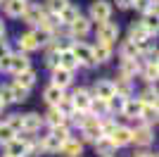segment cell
Returning a JSON list of instances; mask_svg holds the SVG:
<instances>
[{
  "mask_svg": "<svg viewBox=\"0 0 159 157\" xmlns=\"http://www.w3.org/2000/svg\"><path fill=\"white\" fill-rule=\"evenodd\" d=\"M38 145H40V152H43V155H57L60 148H62V140L55 138L52 133H48V136L38 138Z\"/></svg>",
  "mask_w": 159,
  "mask_h": 157,
  "instance_id": "obj_19",
  "label": "cell"
},
{
  "mask_svg": "<svg viewBox=\"0 0 159 157\" xmlns=\"http://www.w3.org/2000/svg\"><path fill=\"white\" fill-rule=\"evenodd\" d=\"M0 98L5 100V105H14V98H12V91H10V83L0 88Z\"/></svg>",
  "mask_w": 159,
  "mask_h": 157,
  "instance_id": "obj_43",
  "label": "cell"
},
{
  "mask_svg": "<svg viewBox=\"0 0 159 157\" xmlns=\"http://www.w3.org/2000/svg\"><path fill=\"white\" fill-rule=\"evenodd\" d=\"M90 29H93V21L88 19V17H83V14H79L71 24L66 26V36L71 40H83L90 33Z\"/></svg>",
  "mask_w": 159,
  "mask_h": 157,
  "instance_id": "obj_2",
  "label": "cell"
},
{
  "mask_svg": "<svg viewBox=\"0 0 159 157\" xmlns=\"http://www.w3.org/2000/svg\"><path fill=\"white\" fill-rule=\"evenodd\" d=\"M2 157H10V155H2Z\"/></svg>",
  "mask_w": 159,
  "mask_h": 157,
  "instance_id": "obj_49",
  "label": "cell"
},
{
  "mask_svg": "<svg viewBox=\"0 0 159 157\" xmlns=\"http://www.w3.org/2000/svg\"><path fill=\"white\" fill-rule=\"evenodd\" d=\"M14 81H17L19 86H24V88H29V91H31L33 86H36V81H38V74H36V69H33V67H29V69H24V72L14 74Z\"/></svg>",
  "mask_w": 159,
  "mask_h": 157,
  "instance_id": "obj_25",
  "label": "cell"
},
{
  "mask_svg": "<svg viewBox=\"0 0 159 157\" xmlns=\"http://www.w3.org/2000/svg\"><path fill=\"white\" fill-rule=\"evenodd\" d=\"M57 64L64 67V69H69V72H76L79 69V59H76V55L71 52V48H64V50H60V59H57Z\"/></svg>",
  "mask_w": 159,
  "mask_h": 157,
  "instance_id": "obj_24",
  "label": "cell"
},
{
  "mask_svg": "<svg viewBox=\"0 0 159 157\" xmlns=\"http://www.w3.org/2000/svg\"><path fill=\"white\" fill-rule=\"evenodd\" d=\"M133 121V138H131V145H138V148H147V145H152L154 140V129L152 124H147V121H143V119H131Z\"/></svg>",
  "mask_w": 159,
  "mask_h": 157,
  "instance_id": "obj_1",
  "label": "cell"
},
{
  "mask_svg": "<svg viewBox=\"0 0 159 157\" xmlns=\"http://www.w3.org/2000/svg\"><path fill=\"white\" fill-rule=\"evenodd\" d=\"M10 52H12V50H10V43L2 38V40H0V57H5V55H10Z\"/></svg>",
  "mask_w": 159,
  "mask_h": 157,
  "instance_id": "obj_45",
  "label": "cell"
},
{
  "mask_svg": "<svg viewBox=\"0 0 159 157\" xmlns=\"http://www.w3.org/2000/svg\"><path fill=\"white\" fill-rule=\"evenodd\" d=\"M157 105H143V110H140V119L143 121H147V124H157Z\"/></svg>",
  "mask_w": 159,
  "mask_h": 157,
  "instance_id": "obj_36",
  "label": "cell"
},
{
  "mask_svg": "<svg viewBox=\"0 0 159 157\" xmlns=\"http://www.w3.org/2000/svg\"><path fill=\"white\" fill-rule=\"evenodd\" d=\"M17 45H19V50H21V52H33V50H40V48H38V40L33 38V31L21 33L19 38H17Z\"/></svg>",
  "mask_w": 159,
  "mask_h": 157,
  "instance_id": "obj_27",
  "label": "cell"
},
{
  "mask_svg": "<svg viewBox=\"0 0 159 157\" xmlns=\"http://www.w3.org/2000/svg\"><path fill=\"white\" fill-rule=\"evenodd\" d=\"M128 38L131 40H135V43H145V40H152L154 36L150 31H147L145 26L140 24V21H133L131 24V29H128Z\"/></svg>",
  "mask_w": 159,
  "mask_h": 157,
  "instance_id": "obj_23",
  "label": "cell"
},
{
  "mask_svg": "<svg viewBox=\"0 0 159 157\" xmlns=\"http://www.w3.org/2000/svg\"><path fill=\"white\" fill-rule=\"evenodd\" d=\"M121 57H140V45L135 43V40L126 38V40L119 45V59H121Z\"/></svg>",
  "mask_w": 159,
  "mask_h": 157,
  "instance_id": "obj_29",
  "label": "cell"
},
{
  "mask_svg": "<svg viewBox=\"0 0 159 157\" xmlns=\"http://www.w3.org/2000/svg\"><path fill=\"white\" fill-rule=\"evenodd\" d=\"M114 88H116V93H121V95H133V78H126V76H119L116 81H114Z\"/></svg>",
  "mask_w": 159,
  "mask_h": 157,
  "instance_id": "obj_32",
  "label": "cell"
},
{
  "mask_svg": "<svg viewBox=\"0 0 159 157\" xmlns=\"http://www.w3.org/2000/svg\"><path fill=\"white\" fill-rule=\"evenodd\" d=\"M5 155H10V157H29V148L19 136H14L12 140L5 143Z\"/></svg>",
  "mask_w": 159,
  "mask_h": 157,
  "instance_id": "obj_17",
  "label": "cell"
},
{
  "mask_svg": "<svg viewBox=\"0 0 159 157\" xmlns=\"http://www.w3.org/2000/svg\"><path fill=\"white\" fill-rule=\"evenodd\" d=\"M10 91H12V98H14V102H24V100L29 98V88L19 86L17 81H12V83H10Z\"/></svg>",
  "mask_w": 159,
  "mask_h": 157,
  "instance_id": "obj_38",
  "label": "cell"
},
{
  "mask_svg": "<svg viewBox=\"0 0 159 157\" xmlns=\"http://www.w3.org/2000/svg\"><path fill=\"white\" fill-rule=\"evenodd\" d=\"M0 2H2V0H0Z\"/></svg>",
  "mask_w": 159,
  "mask_h": 157,
  "instance_id": "obj_50",
  "label": "cell"
},
{
  "mask_svg": "<svg viewBox=\"0 0 159 157\" xmlns=\"http://www.w3.org/2000/svg\"><path fill=\"white\" fill-rule=\"evenodd\" d=\"M95 36H98V40H102V43H109V45H114L116 40H119V24L112 19L107 21H100L98 24V31H95Z\"/></svg>",
  "mask_w": 159,
  "mask_h": 157,
  "instance_id": "obj_6",
  "label": "cell"
},
{
  "mask_svg": "<svg viewBox=\"0 0 159 157\" xmlns=\"http://www.w3.org/2000/svg\"><path fill=\"white\" fill-rule=\"evenodd\" d=\"M79 14H81V10H79V7L74 5V2H66V5H64V10L60 12V21H62L64 26H69L74 19H76V17H79Z\"/></svg>",
  "mask_w": 159,
  "mask_h": 157,
  "instance_id": "obj_31",
  "label": "cell"
},
{
  "mask_svg": "<svg viewBox=\"0 0 159 157\" xmlns=\"http://www.w3.org/2000/svg\"><path fill=\"white\" fill-rule=\"evenodd\" d=\"M133 7H135L140 14H145V12H157V0H133Z\"/></svg>",
  "mask_w": 159,
  "mask_h": 157,
  "instance_id": "obj_39",
  "label": "cell"
},
{
  "mask_svg": "<svg viewBox=\"0 0 159 157\" xmlns=\"http://www.w3.org/2000/svg\"><path fill=\"white\" fill-rule=\"evenodd\" d=\"M71 52L76 55V59H79V64H81V67H86V69L95 67L93 45H88L86 40H71Z\"/></svg>",
  "mask_w": 159,
  "mask_h": 157,
  "instance_id": "obj_3",
  "label": "cell"
},
{
  "mask_svg": "<svg viewBox=\"0 0 159 157\" xmlns=\"http://www.w3.org/2000/svg\"><path fill=\"white\" fill-rule=\"evenodd\" d=\"M143 105H157V83H147V88L138 95Z\"/></svg>",
  "mask_w": 159,
  "mask_h": 157,
  "instance_id": "obj_33",
  "label": "cell"
},
{
  "mask_svg": "<svg viewBox=\"0 0 159 157\" xmlns=\"http://www.w3.org/2000/svg\"><path fill=\"white\" fill-rule=\"evenodd\" d=\"M93 148H95V152H98L100 157H109V155H114V152L119 150V148H116V145H114V140L109 136H105V133H102V136H98L93 140Z\"/></svg>",
  "mask_w": 159,
  "mask_h": 157,
  "instance_id": "obj_14",
  "label": "cell"
},
{
  "mask_svg": "<svg viewBox=\"0 0 159 157\" xmlns=\"http://www.w3.org/2000/svg\"><path fill=\"white\" fill-rule=\"evenodd\" d=\"M95 95V98H105V100H109L116 93V88H114V81L112 78H98L93 83V91H90Z\"/></svg>",
  "mask_w": 159,
  "mask_h": 157,
  "instance_id": "obj_13",
  "label": "cell"
},
{
  "mask_svg": "<svg viewBox=\"0 0 159 157\" xmlns=\"http://www.w3.org/2000/svg\"><path fill=\"white\" fill-rule=\"evenodd\" d=\"M57 155H62V157H81L83 155V143H81V138L69 136L64 143H62V148H60Z\"/></svg>",
  "mask_w": 159,
  "mask_h": 157,
  "instance_id": "obj_12",
  "label": "cell"
},
{
  "mask_svg": "<svg viewBox=\"0 0 159 157\" xmlns=\"http://www.w3.org/2000/svg\"><path fill=\"white\" fill-rule=\"evenodd\" d=\"M64 88H60V86H55V83H48L45 86V91H43V100H45L48 107H55V105L62 100V95H64Z\"/></svg>",
  "mask_w": 159,
  "mask_h": 157,
  "instance_id": "obj_22",
  "label": "cell"
},
{
  "mask_svg": "<svg viewBox=\"0 0 159 157\" xmlns=\"http://www.w3.org/2000/svg\"><path fill=\"white\" fill-rule=\"evenodd\" d=\"M140 76L145 78L147 83H157V78H159V64H157V62H143V64H140Z\"/></svg>",
  "mask_w": 159,
  "mask_h": 157,
  "instance_id": "obj_26",
  "label": "cell"
},
{
  "mask_svg": "<svg viewBox=\"0 0 159 157\" xmlns=\"http://www.w3.org/2000/svg\"><path fill=\"white\" fill-rule=\"evenodd\" d=\"M5 121H7L10 126H12L14 131H21V114H10V117H7Z\"/></svg>",
  "mask_w": 159,
  "mask_h": 157,
  "instance_id": "obj_44",
  "label": "cell"
},
{
  "mask_svg": "<svg viewBox=\"0 0 159 157\" xmlns=\"http://www.w3.org/2000/svg\"><path fill=\"white\" fill-rule=\"evenodd\" d=\"M55 107H57V110H60L62 114H64V117H69V114H71V112L76 110V107H74V102H71V98H69L66 93L62 95V100H60L57 105H55Z\"/></svg>",
  "mask_w": 159,
  "mask_h": 157,
  "instance_id": "obj_41",
  "label": "cell"
},
{
  "mask_svg": "<svg viewBox=\"0 0 159 157\" xmlns=\"http://www.w3.org/2000/svg\"><path fill=\"white\" fill-rule=\"evenodd\" d=\"M124 102H126V95L114 93L112 98L107 100V105H109V114H121V110H124Z\"/></svg>",
  "mask_w": 159,
  "mask_h": 157,
  "instance_id": "obj_35",
  "label": "cell"
},
{
  "mask_svg": "<svg viewBox=\"0 0 159 157\" xmlns=\"http://www.w3.org/2000/svg\"><path fill=\"white\" fill-rule=\"evenodd\" d=\"M33 38L38 40V48H45L50 40H52V33L48 31V29H43V26H33Z\"/></svg>",
  "mask_w": 159,
  "mask_h": 157,
  "instance_id": "obj_34",
  "label": "cell"
},
{
  "mask_svg": "<svg viewBox=\"0 0 159 157\" xmlns=\"http://www.w3.org/2000/svg\"><path fill=\"white\" fill-rule=\"evenodd\" d=\"M74 102V107L81 112H88V107H90V100H93V93L88 91V88H76V91L69 95Z\"/></svg>",
  "mask_w": 159,
  "mask_h": 157,
  "instance_id": "obj_15",
  "label": "cell"
},
{
  "mask_svg": "<svg viewBox=\"0 0 159 157\" xmlns=\"http://www.w3.org/2000/svg\"><path fill=\"white\" fill-rule=\"evenodd\" d=\"M116 2V7H121V10H131L133 7V0H114Z\"/></svg>",
  "mask_w": 159,
  "mask_h": 157,
  "instance_id": "obj_46",
  "label": "cell"
},
{
  "mask_svg": "<svg viewBox=\"0 0 159 157\" xmlns=\"http://www.w3.org/2000/svg\"><path fill=\"white\" fill-rule=\"evenodd\" d=\"M135 157H157L154 152H140V155H135Z\"/></svg>",
  "mask_w": 159,
  "mask_h": 157,
  "instance_id": "obj_47",
  "label": "cell"
},
{
  "mask_svg": "<svg viewBox=\"0 0 159 157\" xmlns=\"http://www.w3.org/2000/svg\"><path fill=\"white\" fill-rule=\"evenodd\" d=\"M40 126H43V114H38V112L21 114V131H36V133H38ZM17 133H19V131H17Z\"/></svg>",
  "mask_w": 159,
  "mask_h": 157,
  "instance_id": "obj_18",
  "label": "cell"
},
{
  "mask_svg": "<svg viewBox=\"0 0 159 157\" xmlns=\"http://www.w3.org/2000/svg\"><path fill=\"white\" fill-rule=\"evenodd\" d=\"M14 136H17V131L7 124V121H0V145H5L7 140H12Z\"/></svg>",
  "mask_w": 159,
  "mask_h": 157,
  "instance_id": "obj_40",
  "label": "cell"
},
{
  "mask_svg": "<svg viewBox=\"0 0 159 157\" xmlns=\"http://www.w3.org/2000/svg\"><path fill=\"white\" fill-rule=\"evenodd\" d=\"M64 121H66V117L57 107H48V112L43 114V124L45 126H57V124H64Z\"/></svg>",
  "mask_w": 159,
  "mask_h": 157,
  "instance_id": "obj_30",
  "label": "cell"
},
{
  "mask_svg": "<svg viewBox=\"0 0 159 157\" xmlns=\"http://www.w3.org/2000/svg\"><path fill=\"white\" fill-rule=\"evenodd\" d=\"M50 78H52V81H50V83H55V86H60V88H69V86H71V81H74V72H69V69H64V67H52V69H50Z\"/></svg>",
  "mask_w": 159,
  "mask_h": 157,
  "instance_id": "obj_9",
  "label": "cell"
},
{
  "mask_svg": "<svg viewBox=\"0 0 159 157\" xmlns=\"http://www.w3.org/2000/svg\"><path fill=\"white\" fill-rule=\"evenodd\" d=\"M26 2H29V0H2L0 5H2V10H5L7 17H12V19H19L21 12L26 10Z\"/></svg>",
  "mask_w": 159,
  "mask_h": 157,
  "instance_id": "obj_20",
  "label": "cell"
},
{
  "mask_svg": "<svg viewBox=\"0 0 159 157\" xmlns=\"http://www.w3.org/2000/svg\"><path fill=\"white\" fill-rule=\"evenodd\" d=\"M5 107H7V105H5V100L0 98V114H2V112H5Z\"/></svg>",
  "mask_w": 159,
  "mask_h": 157,
  "instance_id": "obj_48",
  "label": "cell"
},
{
  "mask_svg": "<svg viewBox=\"0 0 159 157\" xmlns=\"http://www.w3.org/2000/svg\"><path fill=\"white\" fill-rule=\"evenodd\" d=\"M88 112H90L93 117H100V119H102V117H107V114H109V105H107L105 98H95V95H93Z\"/></svg>",
  "mask_w": 159,
  "mask_h": 157,
  "instance_id": "obj_28",
  "label": "cell"
},
{
  "mask_svg": "<svg viewBox=\"0 0 159 157\" xmlns=\"http://www.w3.org/2000/svg\"><path fill=\"white\" fill-rule=\"evenodd\" d=\"M88 19L93 21V24H100V21L112 19V2H107V0H95V2H90Z\"/></svg>",
  "mask_w": 159,
  "mask_h": 157,
  "instance_id": "obj_5",
  "label": "cell"
},
{
  "mask_svg": "<svg viewBox=\"0 0 159 157\" xmlns=\"http://www.w3.org/2000/svg\"><path fill=\"white\" fill-rule=\"evenodd\" d=\"M140 24L145 26L152 36H157V29H159V24H157V12H145V14H143V19H140Z\"/></svg>",
  "mask_w": 159,
  "mask_h": 157,
  "instance_id": "obj_37",
  "label": "cell"
},
{
  "mask_svg": "<svg viewBox=\"0 0 159 157\" xmlns=\"http://www.w3.org/2000/svg\"><path fill=\"white\" fill-rule=\"evenodd\" d=\"M81 133V143H93L98 136H102V129H100V117H93L90 112H88L86 121H83V126L79 129Z\"/></svg>",
  "mask_w": 159,
  "mask_h": 157,
  "instance_id": "obj_4",
  "label": "cell"
},
{
  "mask_svg": "<svg viewBox=\"0 0 159 157\" xmlns=\"http://www.w3.org/2000/svg\"><path fill=\"white\" fill-rule=\"evenodd\" d=\"M140 57H121L119 62V76H126V78H133L135 81V76L140 74Z\"/></svg>",
  "mask_w": 159,
  "mask_h": 157,
  "instance_id": "obj_8",
  "label": "cell"
},
{
  "mask_svg": "<svg viewBox=\"0 0 159 157\" xmlns=\"http://www.w3.org/2000/svg\"><path fill=\"white\" fill-rule=\"evenodd\" d=\"M109 138L114 140L116 148H126V145H131L133 129H131V126H124V124H116V126H114V131L109 133Z\"/></svg>",
  "mask_w": 159,
  "mask_h": 157,
  "instance_id": "obj_10",
  "label": "cell"
},
{
  "mask_svg": "<svg viewBox=\"0 0 159 157\" xmlns=\"http://www.w3.org/2000/svg\"><path fill=\"white\" fill-rule=\"evenodd\" d=\"M66 2H69V0H45V5H43V7H45L48 12L60 14L62 10H64V5H66Z\"/></svg>",
  "mask_w": 159,
  "mask_h": 157,
  "instance_id": "obj_42",
  "label": "cell"
},
{
  "mask_svg": "<svg viewBox=\"0 0 159 157\" xmlns=\"http://www.w3.org/2000/svg\"><path fill=\"white\" fill-rule=\"evenodd\" d=\"M31 67V59H29V52H10V69L7 72L10 74H19L24 72V69H29Z\"/></svg>",
  "mask_w": 159,
  "mask_h": 157,
  "instance_id": "obj_11",
  "label": "cell"
},
{
  "mask_svg": "<svg viewBox=\"0 0 159 157\" xmlns=\"http://www.w3.org/2000/svg\"><path fill=\"white\" fill-rule=\"evenodd\" d=\"M109 157H112V155H109Z\"/></svg>",
  "mask_w": 159,
  "mask_h": 157,
  "instance_id": "obj_51",
  "label": "cell"
},
{
  "mask_svg": "<svg viewBox=\"0 0 159 157\" xmlns=\"http://www.w3.org/2000/svg\"><path fill=\"white\" fill-rule=\"evenodd\" d=\"M140 110H143V102H140V98H133V95H128L126 102H124V110H121V117H126V119H138V117H140Z\"/></svg>",
  "mask_w": 159,
  "mask_h": 157,
  "instance_id": "obj_21",
  "label": "cell"
},
{
  "mask_svg": "<svg viewBox=\"0 0 159 157\" xmlns=\"http://www.w3.org/2000/svg\"><path fill=\"white\" fill-rule=\"evenodd\" d=\"M114 55V45H109V43H102V40H98L93 45V57H95V64H107L109 59H112Z\"/></svg>",
  "mask_w": 159,
  "mask_h": 157,
  "instance_id": "obj_16",
  "label": "cell"
},
{
  "mask_svg": "<svg viewBox=\"0 0 159 157\" xmlns=\"http://www.w3.org/2000/svg\"><path fill=\"white\" fill-rule=\"evenodd\" d=\"M43 17H45V7H43V5H31V2H26V10L21 12L19 19L33 29V26L40 24V19H43Z\"/></svg>",
  "mask_w": 159,
  "mask_h": 157,
  "instance_id": "obj_7",
  "label": "cell"
}]
</instances>
